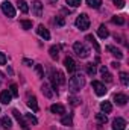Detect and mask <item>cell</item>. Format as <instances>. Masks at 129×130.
Instances as JSON below:
<instances>
[{"label":"cell","mask_w":129,"mask_h":130,"mask_svg":"<svg viewBox=\"0 0 129 130\" xmlns=\"http://www.w3.org/2000/svg\"><path fill=\"white\" fill-rule=\"evenodd\" d=\"M84 86H85V79H84L81 74H76V76L70 77V80H68V88H70L71 92H78V91H81Z\"/></svg>","instance_id":"1"},{"label":"cell","mask_w":129,"mask_h":130,"mask_svg":"<svg viewBox=\"0 0 129 130\" xmlns=\"http://www.w3.org/2000/svg\"><path fill=\"white\" fill-rule=\"evenodd\" d=\"M50 82H52V86L56 89L59 85H62L65 82V77L64 74L58 70H50Z\"/></svg>","instance_id":"2"},{"label":"cell","mask_w":129,"mask_h":130,"mask_svg":"<svg viewBox=\"0 0 129 130\" xmlns=\"http://www.w3.org/2000/svg\"><path fill=\"white\" fill-rule=\"evenodd\" d=\"M73 50H74V53H76L79 58H82V59L88 58V55H90V50H88V48L85 47V44L81 42V41H76V42L73 44Z\"/></svg>","instance_id":"3"},{"label":"cell","mask_w":129,"mask_h":130,"mask_svg":"<svg viewBox=\"0 0 129 130\" xmlns=\"http://www.w3.org/2000/svg\"><path fill=\"white\" fill-rule=\"evenodd\" d=\"M74 24H76V27H78L79 30H87V29L90 27V18H88V15H87V14H81V15L76 18Z\"/></svg>","instance_id":"4"},{"label":"cell","mask_w":129,"mask_h":130,"mask_svg":"<svg viewBox=\"0 0 129 130\" xmlns=\"http://www.w3.org/2000/svg\"><path fill=\"white\" fill-rule=\"evenodd\" d=\"M2 11H3V14H5L6 17H9V18H14V17H15V8H14V5H12L11 2H3V3H2Z\"/></svg>","instance_id":"5"},{"label":"cell","mask_w":129,"mask_h":130,"mask_svg":"<svg viewBox=\"0 0 129 130\" xmlns=\"http://www.w3.org/2000/svg\"><path fill=\"white\" fill-rule=\"evenodd\" d=\"M91 88L94 89V92H96L99 97L105 95V94H106V91H108V89L105 88V85H103L102 82H99V80H93V82H91Z\"/></svg>","instance_id":"6"},{"label":"cell","mask_w":129,"mask_h":130,"mask_svg":"<svg viewBox=\"0 0 129 130\" xmlns=\"http://www.w3.org/2000/svg\"><path fill=\"white\" fill-rule=\"evenodd\" d=\"M64 65H65V68H67L68 73H74V71L78 70V65H76V62H74V59L70 58V56H67V58L64 59Z\"/></svg>","instance_id":"7"},{"label":"cell","mask_w":129,"mask_h":130,"mask_svg":"<svg viewBox=\"0 0 129 130\" xmlns=\"http://www.w3.org/2000/svg\"><path fill=\"white\" fill-rule=\"evenodd\" d=\"M126 129V121L123 118H115L112 121V130H125Z\"/></svg>","instance_id":"8"},{"label":"cell","mask_w":129,"mask_h":130,"mask_svg":"<svg viewBox=\"0 0 129 130\" xmlns=\"http://www.w3.org/2000/svg\"><path fill=\"white\" fill-rule=\"evenodd\" d=\"M32 11L35 14V17H41V14H43V3L40 0H35L32 3Z\"/></svg>","instance_id":"9"},{"label":"cell","mask_w":129,"mask_h":130,"mask_svg":"<svg viewBox=\"0 0 129 130\" xmlns=\"http://www.w3.org/2000/svg\"><path fill=\"white\" fill-rule=\"evenodd\" d=\"M28 106L32 109L33 112H38L40 107H38V103H36V97L35 95H31V94L28 95Z\"/></svg>","instance_id":"10"},{"label":"cell","mask_w":129,"mask_h":130,"mask_svg":"<svg viewBox=\"0 0 129 130\" xmlns=\"http://www.w3.org/2000/svg\"><path fill=\"white\" fill-rule=\"evenodd\" d=\"M106 50H108L114 58H117V59H123V53H122L117 47H114V45H108V47H106Z\"/></svg>","instance_id":"11"},{"label":"cell","mask_w":129,"mask_h":130,"mask_svg":"<svg viewBox=\"0 0 129 130\" xmlns=\"http://www.w3.org/2000/svg\"><path fill=\"white\" fill-rule=\"evenodd\" d=\"M11 100H12V94H11L8 89H6V91H2V94H0V101H2L3 104H9Z\"/></svg>","instance_id":"12"},{"label":"cell","mask_w":129,"mask_h":130,"mask_svg":"<svg viewBox=\"0 0 129 130\" xmlns=\"http://www.w3.org/2000/svg\"><path fill=\"white\" fill-rule=\"evenodd\" d=\"M36 33H38L41 38H44V39H50V32H49L43 24H40V26L36 27Z\"/></svg>","instance_id":"13"},{"label":"cell","mask_w":129,"mask_h":130,"mask_svg":"<svg viewBox=\"0 0 129 130\" xmlns=\"http://www.w3.org/2000/svg\"><path fill=\"white\" fill-rule=\"evenodd\" d=\"M114 101H115V104H119V106H125V104L128 103V97H126L125 94H115V95H114Z\"/></svg>","instance_id":"14"},{"label":"cell","mask_w":129,"mask_h":130,"mask_svg":"<svg viewBox=\"0 0 129 130\" xmlns=\"http://www.w3.org/2000/svg\"><path fill=\"white\" fill-rule=\"evenodd\" d=\"M50 110H52V113H56V115H64L65 113V107L62 104H52Z\"/></svg>","instance_id":"15"},{"label":"cell","mask_w":129,"mask_h":130,"mask_svg":"<svg viewBox=\"0 0 129 130\" xmlns=\"http://www.w3.org/2000/svg\"><path fill=\"white\" fill-rule=\"evenodd\" d=\"M100 74H102L105 82H112V76H111V73L108 71L106 67H100Z\"/></svg>","instance_id":"16"},{"label":"cell","mask_w":129,"mask_h":130,"mask_svg":"<svg viewBox=\"0 0 129 130\" xmlns=\"http://www.w3.org/2000/svg\"><path fill=\"white\" fill-rule=\"evenodd\" d=\"M41 91H43V94H44L47 98H52V97H53V91H52V88H50V85H49V83H43Z\"/></svg>","instance_id":"17"},{"label":"cell","mask_w":129,"mask_h":130,"mask_svg":"<svg viewBox=\"0 0 129 130\" xmlns=\"http://www.w3.org/2000/svg\"><path fill=\"white\" fill-rule=\"evenodd\" d=\"M12 113H14V117L17 118V121H18V123L21 124V127H23V129H24V130H28V124L24 123V120H23V117L20 115V112H18L17 109H14V110H12Z\"/></svg>","instance_id":"18"},{"label":"cell","mask_w":129,"mask_h":130,"mask_svg":"<svg viewBox=\"0 0 129 130\" xmlns=\"http://www.w3.org/2000/svg\"><path fill=\"white\" fill-rule=\"evenodd\" d=\"M49 53H50V58L56 61L58 56H59V45H52V47L49 48Z\"/></svg>","instance_id":"19"},{"label":"cell","mask_w":129,"mask_h":130,"mask_svg":"<svg viewBox=\"0 0 129 130\" xmlns=\"http://www.w3.org/2000/svg\"><path fill=\"white\" fill-rule=\"evenodd\" d=\"M0 126H2L3 129L9 130L11 127H12V121H11V118H9V117H3L2 121H0Z\"/></svg>","instance_id":"20"},{"label":"cell","mask_w":129,"mask_h":130,"mask_svg":"<svg viewBox=\"0 0 129 130\" xmlns=\"http://www.w3.org/2000/svg\"><path fill=\"white\" fill-rule=\"evenodd\" d=\"M97 35H99L102 39H105V38H108V36H109V32H108V29H106V26H105V24H102V26L99 27Z\"/></svg>","instance_id":"21"},{"label":"cell","mask_w":129,"mask_h":130,"mask_svg":"<svg viewBox=\"0 0 129 130\" xmlns=\"http://www.w3.org/2000/svg\"><path fill=\"white\" fill-rule=\"evenodd\" d=\"M100 109H102L103 113H109V112L112 110V106H111L109 101H102V103H100Z\"/></svg>","instance_id":"22"},{"label":"cell","mask_w":129,"mask_h":130,"mask_svg":"<svg viewBox=\"0 0 129 130\" xmlns=\"http://www.w3.org/2000/svg\"><path fill=\"white\" fill-rule=\"evenodd\" d=\"M17 6H18V9H20L23 14H28V12H29V6H28V3H26L24 0H18V2H17Z\"/></svg>","instance_id":"23"},{"label":"cell","mask_w":129,"mask_h":130,"mask_svg":"<svg viewBox=\"0 0 129 130\" xmlns=\"http://www.w3.org/2000/svg\"><path fill=\"white\" fill-rule=\"evenodd\" d=\"M87 41H90V44L94 47V50H96V52H100V47H99V44H97L96 38H94L93 35H87Z\"/></svg>","instance_id":"24"},{"label":"cell","mask_w":129,"mask_h":130,"mask_svg":"<svg viewBox=\"0 0 129 130\" xmlns=\"http://www.w3.org/2000/svg\"><path fill=\"white\" fill-rule=\"evenodd\" d=\"M96 121L99 124H105V123L108 121V117H106L103 112H99V113H96Z\"/></svg>","instance_id":"25"},{"label":"cell","mask_w":129,"mask_h":130,"mask_svg":"<svg viewBox=\"0 0 129 130\" xmlns=\"http://www.w3.org/2000/svg\"><path fill=\"white\" fill-rule=\"evenodd\" d=\"M20 26H21L24 30H29V29H32V21H31V20H21V21H20Z\"/></svg>","instance_id":"26"},{"label":"cell","mask_w":129,"mask_h":130,"mask_svg":"<svg viewBox=\"0 0 129 130\" xmlns=\"http://www.w3.org/2000/svg\"><path fill=\"white\" fill-rule=\"evenodd\" d=\"M61 123H62L64 126H73V117H71V115H65V117H62Z\"/></svg>","instance_id":"27"},{"label":"cell","mask_w":129,"mask_h":130,"mask_svg":"<svg viewBox=\"0 0 129 130\" xmlns=\"http://www.w3.org/2000/svg\"><path fill=\"white\" fill-rule=\"evenodd\" d=\"M87 5H88L90 8H94V9H97V8H100L102 0H87Z\"/></svg>","instance_id":"28"},{"label":"cell","mask_w":129,"mask_h":130,"mask_svg":"<svg viewBox=\"0 0 129 130\" xmlns=\"http://www.w3.org/2000/svg\"><path fill=\"white\" fill-rule=\"evenodd\" d=\"M112 23H114V24L122 26V24H125V18H123V17H120V15H115V17H112Z\"/></svg>","instance_id":"29"},{"label":"cell","mask_w":129,"mask_h":130,"mask_svg":"<svg viewBox=\"0 0 129 130\" xmlns=\"http://www.w3.org/2000/svg\"><path fill=\"white\" fill-rule=\"evenodd\" d=\"M120 80H122V83H123L125 86H128V85H129V76H128V73H120Z\"/></svg>","instance_id":"30"},{"label":"cell","mask_w":129,"mask_h":130,"mask_svg":"<svg viewBox=\"0 0 129 130\" xmlns=\"http://www.w3.org/2000/svg\"><path fill=\"white\" fill-rule=\"evenodd\" d=\"M87 73L90 76H94L96 74V65L94 64H87Z\"/></svg>","instance_id":"31"},{"label":"cell","mask_w":129,"mask_h":130,"mask_svg":"<svg viewBox=\"0 0 129 130\" xmlns=\"http://www.w3.org/2000/svg\"><path fill=\"white\" fill-rule=\"evenodd\" d=\"M9 92L12 94V97H17V95H18V86H17L15 83H12V85L9 86Z\"/></svg>","instance_id":"32"},{"label":"cell","mask_w":129,"mask_h":130,"mask_svg":"<svg viewBox=\"0 0 129 130\" xmlns=\"http://www.w3.org/2000/svg\"><path fill=\"white\" fill-rule=\"evenodd\" d=\"M67 2V5H70L71 8H78V6H81V3H82V0H65Z\"/></svg>","instance_id":"33"},{"label":"cell","mask_w":129,"mask_h":130,"mask_svg":"<svg viewBox=\"0 0 129 130\" xmlns=\"http://www.w3.org/2000/svg\"><path fill=\"white\" fill-rule=\"evenodd\" d=\"M35 71L38 73V76H40L41 79L44 77V71H43V67H41V65H35Z\"/></svg>","instance_id":"34"},{"label":"cell","mask_w":129,"mask_h":130,"mask_svg":"<svg viewBox=\"0 0 129 130\" xmlns=\"http://www.w3.org/2000/svg\"><path fill=\"white\" fill-rule=\"evenodd\" d=\"M26 118H28V120H29V121H31L32 124H38V120H36V118L33 117L32 113H26Z\"/></svg>","instance_id":"35"},{"label":"cell","mask_w":129,"mask_h":130,"mask_svg":"<svg viewBox=\"0 0 129 130\" xmlns=\"http://www.w3.org/2000/svg\"><path fill=\"white\" fill-rule=\"evenodd\" d=\"M111 2H112L117 8H123V6H125V0H111Z\"/></svg>","instance_id":"36"},{"label":"cell","mask_w":129,"mask_h":130,"mask_svg":"<svg viewBox=\"0 0 129 130\" xmlns=\"http://www.w3.org/2000/svg\"><path fill=\"white\" fill-rule=\"evenodd\" d=\"M68 101L71 103V106H78V104H79V98H76V97H70Z\"/></svg>","instance_id":"37"},{"label":"cell","mask_w":129,"mask_h":130,"mask_svg":"<svg viewBox=\"0 0 129 130\" xmlns=\"http://www.w3.org/2000/svg\"><path fill=\"white\" fill-rule=\"evenodd\" d=\"M6 64V55L0 52V65H5Z\"/></svg>","instance_id":"38"},{"label":"cell","mask_w":129,"mask_h":130,"mask_svg":"<svg viewBox=\"0 0 129 130\" xmlns=\"http://www.w3.org/2000/svg\"><path fill=\"white\" fill-rule=\"evenodd\" d=\"M23 64H24V65H29V67H31V65H33V62L31 61V59H24V61H23Z\"/></svg>","instance_id":"39"},{"label":"cell","mask_w":129,"mask_h":130,"mask_svg":"<svg viewBox=\"0 0 129 130\" xmlns=\"http://www.w3.org/2000/svg\"><path fill=\"white\" fill-rule=\"evenodd\" d=\"M56 21H58V24H59V26H62V24H64V20H62L61 17H58V18H56Z\"/></svg>","instance_id":"40"},{"label":"cell","mask_w":129,"mask_h":130,"mask_svg":"<svg viewBox=\"0 0 129 130\" xmlns=\"http://www.w3.org/2000/svg\"><path fill=\"white\" fill-rule=\"evenodd\" d=\"M111 65H112L114 68H117V67H120V64H119V62H112V64H111Z\"/></svg>","instance_id":"41"}]
</instances>
